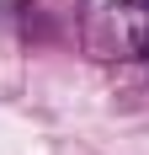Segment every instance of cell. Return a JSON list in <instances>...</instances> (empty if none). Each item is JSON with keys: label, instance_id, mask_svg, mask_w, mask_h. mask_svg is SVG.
<instances>
[{"label": "cell", "instance_id": "1", "mask_svg": "<svg viewBox=\"0 0 149 155\" xmlns=\"http://www.w3.org/2000/svg\"><path fill=\"white\" fill-rule=\"evenodd\" d=\"M80 48L101 64L149 54V0H106L80 16Z\"/></svg>", "mask_w": 149, "mask_h": 155}]
</instances>
